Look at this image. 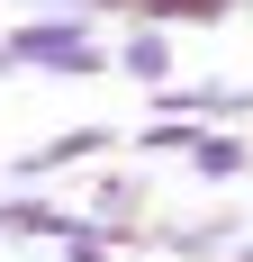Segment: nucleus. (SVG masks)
Masks as SVG:
<instances>
[{"label": "nucleus", "instance_id": "1", "mask_svg": "<svg viewBox=\"0 0 253 262\" xmlns=\"http://www.w3.org/2000/svg\"><path fill=\"white\" fill-rule=\"evenodd\" d=\"M0 54L27 63V73H54V81L109 73V46H100V27H91V18H18V27H0Z\"/></svg>", "mask_w": 253, "mask_h": 262}, {"label": "nucleus", "instance_id": "2", "mask_svg": "<svg viewBox=\"0 0 253 262\" xmlns=\"http://www.w3.org/2000/svg\"><path fill=\"white\" fill-rule=\"evenodd\" d=\"M81 217H91L118 253H136L145 226H154V172H100V181L81 190Z\"/></svg>", "mask_w": 253, "mask_h": 262}, {"label": "nucleus", "instance_id": "3", "mask_svg": "<svg viewBox=\"0 0 253 262\" xmlns=\"http://www.w3.org/2000/svg\"><path fill=\"white\" fill-rule=\"evenodd\" d=\"M100 154H118V127H64V136H46V145L9 154V190H46L54 172H73V163H100Z\"/></svg>", "mask_w": 253, "mask_h": 262}, {"label": "nucleus", "instance_id": "4", "mask_svg": "<svg viewBox=\"0 0 253 262\" xmlns=\"http://www.w3.org/2000/svg\"><path fill=\"white\" fill-rule=\"evenodd\" d=\"M145 235L163 244L172 262H217V253H226L235 235H253V226H244L235 208H217V217H172V226H145Z\"/></svg>", "mask_w": 253, "mask_h": 262}, {"label": "nucleus", "instance_id": "5", "mask_svg": "<svg viewBox=\"0 0 253 262\" xmlns=\"http://www.w3.org/2000/svg\"><path fill=\"white\" fill-rule=\"evenodd\" d=\"M73 226V208L54 190H0V244H54Z\"/></svg>", "mask_w": 253, "mask_h": 262}, {"label": "nucleus", "instance_id": "6", "mask_svg": "<svg viewBox=\"0 0 253 262\" xmlns=\"http://www.w3.org/2000/svg\"><path fill=\"white\" fill-rule=\"evenodd\" d=\"M109 73H126V81H145V91H163V81H172V27L126 18V36L109 46Z\"/></svg>", "mask_w": 253, "mask_h": 262}, {"label": "nucleus", "instance_id": "7", "mask_svg": "<svg viewBox=\"0 0 253 262\" xmlns=\"http://www.w3.org/2000/svg\"><path fill=\"white\" fill-rule=\"evenodd\" d=\"M181 163H190L208 190H226V181H244V172H253V145H244V127H199Z\"/></svg>", "mask_w": 253, "mask_h": 262}, {"label": "nucleus", "instance_id": "8", "mask_svg": "<svg viewBox=\"0 0 253 262\" xmlns=\"http://www.w3.org/2000/svg\"><path fill=\"white\" fill-rule=\"evenodd\" d=\"M126 18H145V27H226L235 0H126Z\"/></svg>", "mask_w": 253, "mask_h": 262}, {"label": "nucleus", "instance_id": "9", "mask_svg": "<svg viewBox=\"0 0 253 262\" xmlns=\"http://www.w3.org/2000/svg\"><path fill=\"white\" fill-rule=\"evenodd\" d=\"M54 262H118V244H109L100 226H91V217L73 208V226H64V235H54Z\"/></svg>", "mask_w": 253, "mask_h": 262}, {"label": "nucleus", "instance_id": "10", "mask_svg": "<svg viewBox=\"0 0 253 262\" xmlns=\"http://www.w3.org/2000/svg\"><path fill=\"white\" fill-rule=\"evenodd\" d=\"M190 136H199V127H190V118H154V127H136V154H190Z\"/></svg>", "mask_w": 253, "mask_h": 262}, {"label": "nucleus", "instance_id": "11", "mask_svg": "<svg viewBox=\"0 0 253 262\" xmlns=\"http://www.w3.org/2000/svg\"><path fill=\"white\" fill-rule=\"evenodd\" d=\"M217 262H253V235H235V244H226V253H217Z\"/></svg>", "mask_w": 253, "mask_h": 262}, {"label": "nucleus", "instance_id": "12", "mask_svg": "<svg viewBox=\"0 0 253 262\" xmlns=\"http://www.w3.org/2000/svg\"><path fill=\"white\" fill-rule=\"evenodd\" d=\"M9 73H18V63H9V54H0V81H9Z\"/></svg>", "mask_w": 253, "mask_h": 262}, {"label": "nucleus", "instance_id": "13", "mask_svg": "<svg viewBox=\"0 0 253 262\" xmlns=\"http://www.w3.org/2000/svg\"><path fill=\"white\" fill-rule=\"evenodd\" d=\"M235 9H253V0H235Z\"/></svg>", "mask_w": 253, "mask_h": 262}, {"label": "nucleus", "instance_id": "14", "mask_svg": "<svg viewBox=\"0 0 253 262\" xmlns=\"http://www.w3.org/2000/svg\"><path fill=\"white\" fill-rule=\"evenodd\" d=\"M244 145H253V127H244Z\"/></svg>", "mask_w": 253, "mask_h": 262}, {"label": "nucleus", "instance_id": "15", "mask_svg": "<svg viewBox=\"0 0 253 262\" xmlns=\"http://www.w3.org/2000/svg\"><path fill=\"white\" fill-rule=\"evenodd\" d=\"M0 253H9V244H0Z\"/></svg>", "mask_w": 253, "mask_h": 262}]
</instances>
